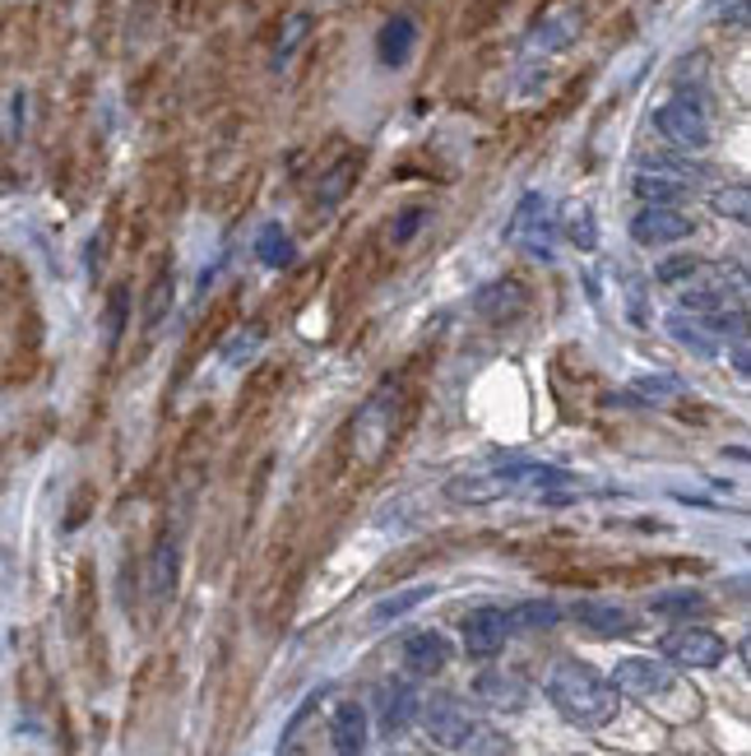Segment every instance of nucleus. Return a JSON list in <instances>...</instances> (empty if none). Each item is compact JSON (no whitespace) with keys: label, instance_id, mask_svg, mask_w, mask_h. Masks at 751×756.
Segmentation results:
<instances>
[{"label":"nucleus","instance_id":"obj_37","mask_svg":"<svg viewBox=\"0 0 751 756\" xmlns=\"http://www.w3.org/2000/svg\"><path fill=\"white\" fill-rule=\"evenodd\" d=\"M172 24H177V28H190V24H196V0H177V10H172Z\"/></svg>","mask_w":751,"mask_h":756},{"label":"nucleus","instance_id":"obj_27","mask_svg":"<svg viewBox=\"0 0 751 756\" xmlns=\"http://www.w3.org/2000/svg\"><path fill=\"white\" fill-rule=\"evenodd\" d=\"M556 617H562V608L548 604V598H534V604H520L505 613V622H511V631H548L556 627Z\"/></svg>","mask_w":751,"mask_h":756},{"label":"nucleus","instance_id":"obj_23","mask_svg":"<svg viewBox=\"0 0 751 756\" xmlns=\"http://www.w3.org/2000/svg\"><path fill=\"white\" fill-rule=\"evenodd\" d=\"M575 33H580V10H552V14H543L538 20V28L529 33V47L534 51H562V47H571L575 42Z\"/></svg>","mask_w":751,"mask_h":756},{"label":"nucleus","instance_id":"obj_10","mask_svg":"<svg viewBox=\"0 0 751 756\" xmlns=\"http://www.w3.org/2000/svg\"><path fill=\"white\" fill-rule=\"evenodd\" d=\"M696 172H687L683 163H668V159H659L650 167H640L636 172V196L640 200H650V204H677L687 196V186H691Z\"/></svg>","mask_w":751,"mask_h":756},{"label":"nucleus","instance_id":"obj_4","mask_svg":"<svg viewBox=\"0 0 751 756\" xmlns=\"http://www.w3.org/2000/svg\"><path fill=\"white\" fill-rule=\"evenodd\" d=\"M659 650H663V659H673L683 668H719L728 655L724 635L710 631V627H677V631L663 635Z\"/></svg>","mask_w":751,"mask_h":756},{"label":"nucleus","instance_id":"obj_24","mask_svg":"<svg viewBox=\"0 0 751 756\" xmlns=\"http://www.w3.org/2000/svg\"><path fill=\"white\" fill-rule=\"evenodd\" d=\"M575 622L593 635H626L631 631V613L617 604H603V598H580L575 604Z\"/></svg>","mask_w":751,"mask_h":756},{"label":"nucleus","instance_id":"obj_1","mask_svg":"<svg viewBox=\"0 0 751 756\" xmlns=\"http://www.w3.org/2000/svg\"><path fill=\"white\" fill-rule=\"evenodd\" d=\"M413 418V394L404 390L399 376L380 381L372 394L362 400V408L343 427V455H348V469L358 474H376L380 464L390 459V451L404 437V427Z\"/></svg>","mask_w":751,"mask_h":756},{"label":"nucleus","instance_id":"obj_20","mask_svg":"<svg viewBox=\"0 0 751 756\" xmlns=\"http://www.w3.org/2000/svg\"><path fill=\"white\" fill-rule=\"evenodd\" d=\"M376 710H380V729H386L390 738L404 733L413 724V715H417V692L409 682H386L380 686V696H376Z\"/></svg>","mask_w":751,"mask_h":756},{"label":"nucleus","instance_id":"obj_14","mask_svg":"<svg viewBox=\"0 0 751 756\" xmlns=\"http://www.w3.org/2000/svg\"><path fill=\"white\" fill-rule=\"evenodd\" d=\"M380 269H386V247H380L376 237H366V242L358 247V255L348 261L343 279H339V306H348V302H358V298L372 293V284L380 279Z\"/></svg>","mask_w":751,"mask_h":756},{"label":"nucleus","instance_id":"obj_36","mask_svg":"<svg viewBox=\"0 0 751 756\" xmlns=\"http://www.w3.org/2000/svg\"><path fill=\"white\" fill-rule=\"evenodd\" d=\"M691 274H696V261H691V255H677V261H663L654 269V279L659 284H677V279H691Z\"/></svg>","mask_w":751,"mask_h":756},{"label":"nucleus","instance_id":"obj_15","mask_svg":"<svg viewBox=\"0 0 751 756\" xmlns=\"http://www.w3.org/2000/svg\"><path fill=\"white\" fill-rule=\"evenodd\" d=\"M608 682H613L617 692H626V696H659V692H668V686H673V673L659 659H622Z\"/></svg>","mask_w":751,"mask_h":756},{"label":"nucleus","instance_id":"obj_21","mask_svg":"<svg viewBox=\"0 0 751 756\" xmlns=\"http://www.w3.org/2000/svg\"><path fill=\"white\" fill-rule=\"evenodd\" d=\"M177 566H182V547L172 534H163L153 543V557H149V594L153 604H167L172 590H177Z\"/></svg>","mask_w":751,"mask_h":756},{"label":"nucleus","instance_id":"obj_22","mask_svg":"<svg viewBox=\"0 0 751 756\" xmlns=\"http://www.w3.org/2000/svg\"><path fill=\"white\" fill-rule=\"evenodd\" d=\"M413 47H417V24L409 14H395V20H386V28L376 33V56H380V65H395V71L409 65Z\"/></svg>","mask_w":751,"mask_h":756},{"label":"nucleus","instance_id":"obj_7","mask_svg":"<svg viewBox=\"0 0 751 756\" xmlns=\"http://www.w3.org/2000/svg\"><path fill=\"white\" fill-rule=\"evenodd\" d=\"M423 724H427L431 743H441L450 752H460L464 738L474 733V719H468V710L460 706L455 696H431L427 706H423Z\"/></svg>","mask_w":751,"mask_h":756},{"label":"nucleus","instance_id":"obj_9","mask_svg":"<svg viewBox=\"0 0 751 756\" xmlns=\"http://www.w3.org/2000/svg\"><path fill=\"white\" fill-rule=\"evenodd\" d=\"M233 320H237V288L233 293H223L209 312L200 316V325L190 330V339H186V357H182V371H190L204 357V349H214V343L233 330Z\"/></svg>","mask_w":751,"mask_h":756},{"label":"nucleus","instance_id":"obj_2","mask_svg":"<svg viewBox=\"0 0 751 756\" xmlns=\"http://www.w3.org/2000/svg\"><path fill=\"white\" fill-rule=\"evenodd\" d=\"M548 701L556 710H562V719H571V724L580 729H603L608 719H617V706H622V692L608 678H599L589 664H556L552 678H548Z\"/></svg>","mask_w":751,"mask_h":756},{"label":"nucleus","instance_id":"obj_13","mask_svg":"<svg viewBox=\"0 0 751 756\" xmlns=\"http://www.w3.org/2000/svg\"><path fill=\"white\" fill-rule=\"evenodd\" d=\"M505 635H511V622H505L501 608H474L464 617V655L468 659H492L505 650Z\"/></svg>","mask_w":751,"mask_h":756},{"label":"nucleus","instance_id":"obj_30","mask_svg":"<svg viewBox=\"0 0 751 756\" xmlns=\"http://www.w3.org/2000/svg\"><path fill=\"white\" fill-rule=\"evenodd\" d=\"M311 38V14L306 10H297V14H288L284 20V28H278V42H274V56L278 61H288L297 47H302Z\"/></svg>","mask_w":751,"mask_h":756},{"label":"nucleus","instance_id":"obj_29","mask_svg":"<svg viewBox=\"0 0 751 756\" xmlns=\"http://www.w3.org/2000/svg\"><path fill=\"white\" fill-rule=\"evenodd\" d=\"M566 237L580 251L599 247V228H593V210H589V204H566Z\"/></svg>","mask_w":751,"mask_h":756},{"label":"nucleus","instance_id":"obj_12","mask_svg":"<svg viewBox=\"0 0 751 756\" xmlns=\"http://www.w3.org/2000/svg\"><path fill=\"white\" fill-rule=\"evenodd\" d=\"M172 302H177V261H172V251H159L149 265V288H145V330H159L172 316Z\"/></svg>","mask_w":751,"mask_h":756},{"label":"nucleus","instance_id":"obj_33","mask_svg":"<svg viewBox=\"0 0 751 756\" xmlns=\"http://www.w3.org/2000/svg\"><path fill=\"white\" fill-rule=\"evenodd\" d=\"M714 210H719L724 218L733 223H747L751 218V196H747V186H728V191L714 196Z\"/></svg>","mask_w":751,"mask_h":756},{"label":"nucleus","instance_id":"obj_17","mask_svg":"<svg viewBox=\"0 0 751 756\" xmlns=\"http://www.w3.org/2000/svg\"><path fill=\"white\" fill-rule=\"evenodd\" d=\"M450 664V645L441 631H413L404 641V668L413 678H436Z\"/></svg>","mask_w":751,"mask_h":756},{"label":"nucleus","instance_id":"obj_34","mask_svg":"<svg viewBox=\"0 0 751 756\" xmlns=\"http://www.w3.org/2000/svg\"><path fill=\"white\" fill-rule=\"evenodd\" d=\"M505 5H511V0H468V10H464V33H483Z\"/></svg>","mask_w":751,"mask_h":756},{"label":"nucleus","instance_id":"obj_8","mask_svg":"<svg viewBox=\"0 0 751 756\" xmlns=\"http://www.w3.org/2000/svg\"><path fill=\"white\" fill-rule=\"evenodd\" d=\"M358 177H362V153H358V149H343V159H335V163L321 167L316 191H311V204H316L321 214H329L335 204H343L348 196H353Z\"/></svg>","mask_w":751,"mask_h":756},{"label":"nucleus","instance_id":"obj_26","mask_svg":"<svg viewBox=\"0 0 751 756\" xmlns=\"http://www.w3.org/2000/svg\"><path fill=\"white\" fill-rule=\"evenodd\" d=\"M255 255H260V265H270V269H288L297 261V251H292V237L278 228V223H265L255 237Z\"/></svg>","mask_w":751,"mask_h":756},{"label":"nucleus","instance_id":"obj_11","mask_svg":"<svg viewBox=\"0 0 751 756\" xmlns=\"http://www.w3.org/2000/svg\"><path fill=\"white\" fill-rule=\"evenodd\" d=\"M474 312L483 320H492V325L520 320L524 312H529V288H524L520 279H492L474 293Z\"/></svg>","mask_w":751,"mask_h":756},{"label":"nucleus","instance_id":"obj_6","mask_svg":"<svg viewBox=\"0 0 751 756\" xmlns=\"http://www.w3.org/2000/svg\"><path fill=\"white\" fill-rule=\"evenodd\" d=\"M631 237L640 247H668L691 237V218L677 210V204H644V210L631 218Z\"/></svg>","mask_w":751,"mask_h":756},{"label":"nucleus","instance_id":"obj_28","mask_svg":"<svg viewBox=\"0 0 751 756\" xmlns=\"http://www.w3.org/2000/svg\"><path fill=\"white\" fill-rule=\"evenodd\" d=\"M650 613H663V617H691V613H705V594H696V590L654 594V598H650Z\"/></svg>","mask_w":751,"mask_h":756},{"label":"nucleus","instance_id":"obj_5","mask_svg":"<svg viewBox=\"0 0 751 756\" xmlns=\"http://www.w3.org/2000/svg\"><path fill=\"white\" fill-rule=\"evenodd\" d=\"M552 214H548V200L529 191L520 204H515V214L511 223H505V242H515L524 251H534V255H552Z\"/></svg>","mask_w":751,"mask_h":756},{"label":"nucleus","instance_id":"obj_35","mask_svg":"<svg viewBox=\"0 0 751 756\" xmlns=\"http://www.w3.org/2000/svg\"><path fill=\"white\" fill-rule=\"evenodd\" d=\"M423 210H404V214H399L395 223H390V247H404L409 242V237L417 232V228H423Z\"/></svg>","mask_w":751,"mask_h":756},{"label":"nucleus","instance_id":"obj_38","mask_svg":"<svg viewBox=\"0 0 751 756\" xmlns=\"http://www.w3.org/2000/svg\"><path fill=\"white\" fill-rule=\"evenodd\" d=\"M0 459H5V451H0Z\"/></svg>","mask_w":751,"mask_h":756},{"label":"nucleus","instance_id":"obj_19","mask_svg":"<svg viewBox=\"0 0 751 756\" xmlns=\"http://www.w3.org/2000/svg\"><path fill=\"white\" fill-rule=\"evenodd\" d=\"M329 743H335V756H362L366 752V710L358 701H343L329 719Z\"/></svg>","mask_w":751,"mask_h":756},{"label":"nucleus","instance_id":"obj_16","mask_svg":"<svg viewBox=\"0 0 751 756\" xmlns=\"http://www.w3.org/2000/svg\"><path fill=\"white\" fill-rule=\"evenodd\" d=\"M42 363V320L38 312H24L20 330H14V343H10V363H5V381H28L33 371Z\"/></svg>","mask_w":751,"mask_h":756},{"label":"nucleus","instance_id":"obj_18","mask_svg":"<svg viewBox=\"0 0 751 756\" xmlns=\"http://www.w3.org/2000/svg\"><path fill=\"white\" fill-rule=\"evenodd\" d=\"M505 492H511V488H505L501 469L460 474V478H450V483H446V496L455 506H487V502H497V496H505Z\"/></svg>","mask_w":751,"mask_h":756},{"label":"nucleus","instance_id":"obj_31","mask_svg":"<svg viewBox=\"0 0 751 756\" xmlns=\"http://www.w3.org/2000/svg\"><path fill=\"white\" fill-rule=\"evenodd\" d=\"M427 594H431L427 585H417V590H404V594H395V598H380V604L372 608V622H395V617H404L409 608L423 604Z\"/></svg>","mask_w":751,"mask_h":756},{"label":"nucleus","instance_id":"obj_32","mask_svg":"<svg viewBox=\"0 0 751 756\" xmlns=\"http://www.w3.org/2000/svg\"><path fill=\"white\" fill-rule=\"evenodd\" d=\"M126 320H130V288L116 284L108 293V343H112V349H116L121 330H126Z\"/></svg>","mask_w":751,"mask_h":756},{"label":"nucleus","instance_id":"obj_25","mask_svg":"<svg viewBox=\"0 0 751 756\" xmlns=\"http://www.w3.org/2000/svg\"><path fill=\"white\" fill-rule=\"evenodd\" d=\"M478 696L492 710H520L524 706V678L520 673H505V668H492V673L478 678Z\"/></svg>","mask_w":751,"mask_h":756},{"label":"nucleus","instance_id":"obj_3","mask_svg":"<svg viewBox=\"0 0 751 756\" xmlns=\"http://www.w3.org/2000/svg\"><path fill=\"white\" fill-rule=\"evenodd\" d=\"M654 130L663 135L668 144H683V149H705L710 144V112L701 98H668L654 108Z\"/></svg>","mask_w":751,"mask_h":756}]
</instances>
